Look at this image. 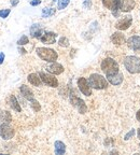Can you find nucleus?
I'll return each mask as SVG.
<instances>
[{"mask_svg":"<svg viewBox=\"0 0 140 155\" xmlns=\"http://www.w3.org/2000/svg\"><path fill=\"white\" fill-rule=\"evenodd\" d=\"M133 23V17L130 15L124 16L123 19H121L120 21L116 22L115 28L118 30H126Z\"/></svg>","mask_w":140,"mask_h":155,"instance_id":"9","label":"nucleus"},{"mask_svg":"<svg viewBox=\"0 0 140 155\" xmlns=\"http://www.w3.org/2000/svg\"><path fill=\"white\" fill-rule=\"evenodd\" d=\"M46 69H48V71L50 73H52V75H60V73L64 72V67H63L60 64H58V63H55V62H54L52 65H50V66H48Z\"/></svg>","mask_w":140,"mask_h":155,"instance_id":"13","label":"nucleus"},{"mask_svg":"<svg viewBox=\"0 0 140 155\" xmlns=\"http://www.w3.org/2000/svg\"><path fill=\"white\" fill-rule=\"evenodd\" d=\"M40 40L44 44H54L56 42V34H54V32H44L43 36H41Z\"/></svg>","mask_w":140,"mask_h":155,"instance_id":"10","label":"nucleus"},{"mask_svg":"<svg viewBox=\"0 0 140 155\" xmlns=\"http://www.w3.org/2000/svg\"><path fill=\"white\" fill-rule=\"evenodd\" d=\"M3 60H4V54H3L2 52H0V65L2 64Z\"/></svg>","mask_w":140,"mask_h":155,"instance_id":"33","label":"nucleus"},{"mask_svg":"<svg viewBox=\"0 0 140 155\" xmlns=\"http://www.w3.org/2000/svg\"><path fill=\"white\" fill-rule=\"evenodd\" d=\"M87 81L89 83V86L95 89H105L108 87V81L101 75H98V73L91 75Z\"/></svg>","mask_w":140,"mask_h":155,"instance_id":"1","label":"nucleus"},{"mask_svg":"<svg viewBox=\"0 0 140 155\" xmlns=\"http://www.w3.org/2000/svg\"><path fill=\"white\" fill-rule=\"evenodd\" d=\"M135 8L134 0H122L121 1V11L122 12H129Z\"/></svg>","mask_w":140,"mask_h":155,"instance_id":"15","label":"nucleus"},{"mask_svg":"<svg viewBox=\"0 0 140 155\" xmlns=\"http://www.w3.org/2000/svg\"><path fill=\"white\" fill-rule=\"evenodd\" d=\"M54 14H55V9L54 8H44L42 10V17H50Z\"/></svg>","mask_w":140,"mask_h":155,"instance_id":"23","label":"nucleus"},{"mask_svg":"<svg viewBox=\"0 0 140 155\" xmlns=\"http://www.w3.org/2000/svg\"><path fill=\"white\" fill-rule=\"evenodd\" d=\"M111 41H112L113 44H115V45H122L125 43L126 39H125V36L122 34V32L118 31V32H114L112 36H111Z\"/></svg>","mask_w":140,"mask_h":155,"instance_id":"12","label":"nucleus"},{"mask_svg":"<svg viewBox=\"0 0 140 155\" xmlns=\"http://www.w3.org/2000/svg\"><path fill=\"white\" fill-rule=\"evenodd\" d=\"M101 70L106 75H111L114 73L118 72V65L114 59L108 57V58L104 59L101 63Z\"/></svg>","mask_w":140,"mask_h":155,"instance_id":"3","label":"nucleus"},{"mask_svg":"<svg viewBox=\"0 0 140 155\" xmlns=\"http://www.w3.org/2000/svg\"><path fill=\"white\" fill-rule=\"evenodd\" d=\"M114 2H115V0H102V4L105 5L106 8L110 9V10L114 4Z\"/></svg>","mask_w":140,"mask_h":155,"instance_id":"27","label":"nucleus"},{"mask_svg":"<svg viewBox=\"0 0 140 155\" xmlns=\"http://www.w3.org/2000/svg\"><path fill=\"white\" fill-rule=\"evenodd\" d=\"M70 101H71V104H72L73 107L77 108L79 112L82 113V114H83V113H85L86 111H87V107H86L85 102H84L81 98H79V97L71 96V98H70Z\"/></svg>","mask_w":140,"mask_h":155,"instance_id":"8","label":"nucleus"},{"mask_svg":"<svg viewBox=\"0 0 140 155\" xmlns=\"http://www.w3.org/2000/svg\"><path fill=\"white\" fill-rule=\"evenodd\" d=\"M78 86L79 89L81 91V93L85 95V96H91L92 95V89L89 86V81L86 80L85 78H80L78 80Z\"/></svg>","mask_w":140,"mask_h":155,"instance_id":"7","label":"nucleus"},{"mask_svg":"<svg viewBox=\"0 0 140 155\" xmlns=\"http://www.w3.org/2000/svg\"><path fill=\"white\" fill-rule=\"evenodd\" d=\"M41 3V0H31L30 1V4L32 5V7H36V5H39Z\"/></svg>","mask_w":140,"mask_h":155,"instance_id":"32","label":"nucleus"},{"mask_svg":"<svg viewBox=\"0 0 140 155\" xmlns=\"http://www.w3.org/2000/svg\"><path fill=\"white\" fill-rule=\"evenodd\" d=\"M138 138H139L140 140V129H138Z\"/></svg>","mask_w":140,"mask_h":155,"instance_id":"37","label":"nucleus"},{"mask_svg":"<svg viewBox=\"0 0 140 155\" xmlns=\"http://www.w3.org/2000/svg\"><path fill=\"white\" fill-rule=\"evenodd\" d=\"M10 106L11 108L13 110H15L16 112H21L22 109H21V106H19V101H17V99L14 95H11L10 96Z\"/></svg>","mask_w":140,"mask_h":155,"instance_id":"19","label":"nucleus"},{"mask_svg":"<svg viewBox=\"0 0 140 155\" xmlns=\"http://www.w3.org/2000/svg\"><path fill=\"white\" fill-rule=\"evenodd\" d=\"M11 10L10 9H4V10H0V17H2V19H5V17H8V15L10 14Z\"/></svg>","mask_w":140,"mask_h":155,"instance_id":"29","label":"nucleus"},{"mask_svg":"<svg viewBox=\"0 0 140 155\" xmlns=\"http://www.w3.org/2000/svg\"><path fill=\"white\" fill-rule=\"evenodd\" d=\"M58 44H59V46H62V48H67V46L69 45V40H68L66 37H62L59 39Z\"/></svg>","mask_w":140,"mask_h":155,"instance_id":"25","label":"nucleus"},{"mask_svg":"<svg viewBox=\"0 0 140 155\" xmlns=\"http://www.w3.org/2000/svg\"><path fill=\"white\" fill-rule=\"evenodd\" d=\"M120 11H121V0H115L113 7L111 8V12L115 17H118V14H120Z\"/></svg>","mask_w":140,"mask_h":155,"instance_id":"21","label":"nucleus"},{"mask_svg":"<svg viewBox=\"0 0 140 155\" xmlns=\"http://www.w3.org/2000/svg\"><path fill=\"white\" fill-rule=\"evenodd\" d=\"M19 51L21 52L22 54H25V53H26V51H25L24 48H19Z\"/></svg>","mask_w":140,"mask_h":155,"instance_id":"36","label":"nucleus"},{"mask_svg":"<svg viewBox=\"0 0 140 155\" xmlns=\"http://www.w3.org/2000/svg\"><path fill=\"white\" fill-rule=\"evenodd\" d=\"M37 54L42 60L48 63H54L55 60H57V57H58L56 52L52 50V48H38Z\"/></svg>","mask_w":140,"mask_h":155,"instance_id":"2","label":"nucleus"},{"mask_svg":"<svg viewBox=\"0 0 140 155\" xmlns=\"http://www.w3.org/2000/svg\"><path fill=\"white\" fill-rule=\"evenodd\" d=\"M39 75H40L42 82L44 84H46V85L51 86V87H57L58 86V81H57V79L54 75H48V73L42 72V71L39 73Z\"/></svg>","mask_w":140,"mask_h":155,"instance_id":"6","label":"nucleus"},{"mask_svg":"<svg viewBox=\"0 0 140 155\" xmlns=\"http://www.w3.org/2000/svg\"><path fill=\"white\" fill-rule=\"evenodd\" d=\"M83 7L85 9H89L92 7V2H91V0H85L83 2Z\"/></svg>","mask_w":140,"mask_h":155,"instance_id":"31","label":"nucleus"},{"mask_svg":"<svg viewBox=\"0 0 140 155\" xmlns=\"http://www.w3.org/2000/svg\"><path fill=\"white\" fill-rule=\"evenodd\" d=\"M28 42H29L28 37H27V36H22V37L19 38V40L17 41V44L21 46V45H25V44H27Z\"/></svg>","mask_w":140,"mask_h":155,"instance_id":"26","label":"nucleus"},{"mask_svg":"<svg viewBox=\"0 0 140 155\" xmlns=\"http://www.w3.org/2000/svg\"><path fill=\"white\" fill-rule=\"evenodd\" d=\"M19 89H21L22 95H23L27 100H29L30 101L31 99H34V93H32V91L27 85H22Z\"/></svg>","mask_w":140,"mask_h":155,"instance_id":"18","label":"nucleus"},{"mask_svg":"<svg viewBox=\"0 0 140 155\" xmlns=\"http://www.w3.org/2000/svg\"><path fill=\"white\" fill-rule=\"evenodd\" d=\"M19 2V0H11V4H12V7L17 5V3Z\"/></svg>","mask_w":140,"mask_h":155,"instance_id":"34","label":"nucleus"},{"mask_svg":"<svg viewBox=\"0 0 140 155\" xmlns=\"http://www.w3.org/2000/svg\"><path fill=\"white\" fill-rule=\"evenodd\" d=\"M124 66L129 73L140 72V59L136 56H127L124 60Z\"/></svg>","mask_w":140,"mask_h":155,"instance_id":"4","label":"nucleus"},{"mask_svg":"<svg viewBox=\"0 0 140 155\" xmlns=\"http://www.w3.org/2000/svg\"><path fill=\"white\" fill-rule=\"evenodd\" d=\"M0 118H1L4 123H10L11 121H12V115H11V113L8 112V111H2L1 114H0Z\"/></svg>","mask_w":140,"mask_h":155,"instance_id":"22","label":"nucleus"},{"mask_svg":"<svg viewBox=\"0 0 140 155\" xmlns=\"http://www.w3.org/2000/svg\"><path fill=\"white\" fill-rule=\"evenodd\" d=\"M107 78H108L109 83H111L112 85H120V84L123 82V75L120 72L114 73V75H107Z\"/></svg>","mask_w":140,"mask_h":155,"instance_id":"14","label":"nucleus"},{"mask_svg":"<svg viewBox=\"0 0 140 155\" xmlns=\"http://www.w3.org/2000/svg\"><path fill=\"white\" fill-rule=\"evenodd\" d=\"M54 145H55V154L62 155L66 152V145L62 141H56Z\"/></svg>","mask_w":140,"mask_h":155,"instance_id":"20","label":"nucleus"},{"mask_svg":"<svg viewBox=\"0 0 140 155\" xmlns=\"http://www.w3.org/2000/svg\"><path fill=\"white\" fill-rule=\"evenodd\" d=\"M0 136L4 140L11 139L14 136V129L9 125V123H3L0 125Z\"/></svg>","mask_w":140,"mask_h":155,"instance_id":"5","label":"nucleus"},{"mask_svg":"<svg viewBox=\"0 0 140 155\" xmlns=\"http://www.w3.org/2000/svg\"><path fill=\"white\" fill-rule=\"evenodd\" d=\"M27 79H28L30 84L34 86H40L41 83H42V80H41L40 75H38L37 73H30Z\"/></svg>","mask_w":140,"mask_h":155,"instance_id":"17","label":"nucleus"},{"mask_svg":"<svg viewBox=\"0 0 140 155\" xmlns=\"http://www.w3.org/2000/svg\"><path fill=\"white\" fill-rule=\"evenodd\" d=\"M43 29L40 24H34L30 27V35L34 38H41Z\"/></svg>","mask_w":140,"mask_h":155,"instance_id":"16","label":"nucleus"},{"mask_svg":"<svg viewBox=\"0 0 140 155\" xmlns=\"http://www.w3.org/2000/svg\"><path fill=\"white\" fill-rule=\"evenodd\" d=\"M134 135H135V129H132V130L129 131V133H127V134L125 135L124 139H125V140H129L133 136H134Z\"/></svg>","mask_w":140,"mask_h":155,"instance_id":"30","label":"nucleus"},{"mask_svg":"<svg viewBox=\"0 0 140 155\" xmlns=\"http://www.w3.org/2000/svg\"><path fill=\"white\" fill-rule=\"evenodd\" d=\"M136 118H137L138 122H140V110H138V112L136 113Z\"/></svg>","mask_w":140,"mask_h":155,"instance_id":"35","label":"nucleus"},{"mask_svg":"<svg viewBox=\"0 0 140 155\" xmlns=\"http://www.w3.org/2000/svg\"><path fill=\"white\" fill-rule=\"evenodd\" d=\"M127 45L134 51L140 50V36H132L127 40Z\"/></svg>","mask_w":140,"mask_h":155,"instance_id":"11","label":"nucleus"},{"mask_svg":"<svg viewBox=\"0 0 140 155\" xmlns=\"http://www.w3.org/2000/svg\"><path fill=\"white\" fill-rule=\"evenodd\" d=\"M69 1L70 0H59V2H58V9L59 10H63V9L66 8V7L69 4Z\"/></svg>","mask_w":140,"mask_h":155,"instance_id":"28","label":"nucleus"},{"mask_svg":"<svg viewBox=\"0 0 140 155\" xmlns=\"http://www.w3.org/2000/svg\"><path fill=\"white\" fill-rule=\"evenodd\" d=\"M30 106H31L32 110H34L35 112H38V111H40V109H41L40 104H39V102H38L35 98L31 99V100H30Z\"/></svg>","mask_w":140,"mask_h":155,"instance_id":"24","label":"nucleus"}]
</instances>
